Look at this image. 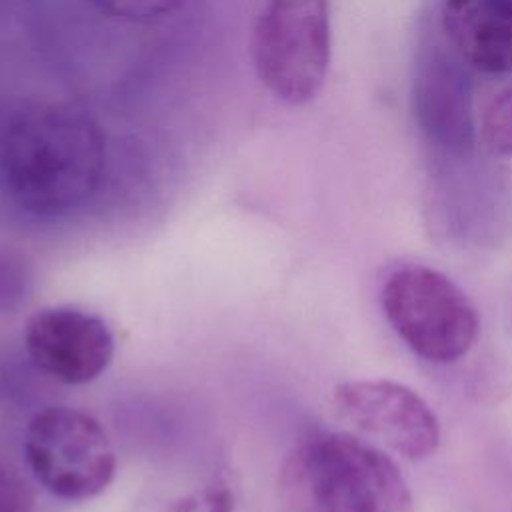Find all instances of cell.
Segmentation results:
<instances>
[{"label":"cell","instance_id":"5","mask_svg":"<svg viewBox=\"0 0 512 512\" xmlns=\"http://www.w3.org/2000/svg\"><path fill=\"white\" fill-rule=\"evenodd\" d=\"M470 72L444 40H434L418 50L412 76V112L434 164L476 156L480 136Z\"/></svg>","mask_w":512,"mask_h":512},{"label":"cell","instance_id":"13","mask_svg":"<svg viewBox=\"0 0 512 512\" xmlns=\"http://www.w3.org/2000/svg\"><path fill=\"white\" fill-rule=\"evenodd\" d=\"M28 294V272L20 258L0 252V310H16Z\"/></svg>","mask_w":512,"mask_h":512},{"label":"cell","instance_id":"11","mask_svg":"<svg viewBox=\"0 0 512 512\" xmlns=\"http://www.w3.org/2000/svg\"><path fill=\"white\" fill-rule=\"evenodd\" d=\"M90 4L116 20L150 24L174 14L184 0H90Z\"/></svg>","mask_w":512,"mask_h":512},{"label":"cell","instance_id":"10","mask_svg":"<svg viewBox=\"0 0 512 512\" xmlns=\"http://www.w3.org/2000/svg\"><path fill=\"white\" fill-rule=\"evenodd\" d=\"M480 142L496 156H512V82L486 106L480 122Z\"/></svg>","mask_w":512,"mask_h":512},{"label":"cell","instance_id":"9","mask_svg":"<svg viewBox=\"0 0 512 512\" xmlns=\"http://www.w3.org/2000/svg\"><path fill=\"white\" fill-rule=\"evenodd\" d=\"M284 488L300 512H370L338 434L302 444L286 462Z\"/></svg>","mask_w":512,"mask_h":512},{"label":"cell","instance_id":"3","mask_svg":"<svg viewBox=\"0 0 512 512\" xmlns=\"http://www.w3.org/2000/svg\"><path fill=\"white\" fill-rule=\"evenodd\" d=\"M382 308L402 342L428 362H454L478 338V312L466 294L422 264L398 266L386 276Z\"/></svg>","mask_w":512,"mask_h":512},{"label":"cell","instance_id":"7","mask_svg":"<svg viewBox=\"0 0 512 512\" xmlns=\"http://www.w3.org/2000/svg\"><path fill=\"white\" fill-rule=\"evenodd\" d=\"M24 348L36 368L62 384H88L112 362L108 324L86 310L52 306L36 312L24 328Z\"/></svg>","mask_w":512,"mask_h":512},{"label":"cell","instance_id":"14","mask_svg":"<svg viewBox=\"0 0 512 512\" xmlns=\"http://www.w3.org/2000/svg\"><path fill=\"white\" fill-rule=\"evenodd\" d=\"M0 512H36V498L22 474L0 460Z\"/></svg>","mask_w":512,"mask_h":512},{"label":"cell","instance_id":"4","mask_svg":"<svg viewBox=\"0 0 512 512\" xmlns=\"http://www.w3.org/2000/svg\"><path fill=\"white\" fill-rule=\"evenodd\" d=\"M24 456L38 484L72 502L104 492L116 472L106 430L92 414L72 406H46L30 418Z\"/></svg>","mask_w":512,"mask_h":512},{"label":"cell","instance_id":"2","mask_svg":"<svg viewBox=\"0 0 512 512\" xmlns=\"http://www.w3.org/2000/svg\"><path fill=\"white\" fill-rule=\"evenodd\" d=\"M332 54L330 0H264L250 34L260 84L288 106L312 102Z\"/></svg>","mask_w":512,"mask_h":512},{"label":"cell","instance_id":"6","mask_svg":"<svg viewBox=\"0 0 512 512\" xmlns=\"http://www.w3.org/2000/svg\"><path fill=\"white\" fill-rule=\"evenodd\" d=\"M332 402L346 422L408 460L428 458L440 444L436 414L406 384L386 378L350 380L334 388Z\"/></svg>","mask_w":512,"mask_h":512},{"label":"cell","instance_id":"12","mask_svg":"<svg viewBox=\"0 0 512 512\" xmlns=\"http://www.w3.org/2000/svg\"><path fill=\"white\" fill-rule=\"evenodd\" d=\"M166 512H234V494L226 482L214 480L180 496Z\"/></svg>","mask_w":512,"mask_h":512},{"label":"cell","instance_id":"8","mask_svg":"<svg viewBox=\"0 0 512 512\" xmlns=\"http://www.w3.org/2000/svg\"><path fill=\"white\" fill-rule=\"evenodd\" d=\"M438 28L470 70L512 74V0H442Z\"/></svg>","mask_w":512,"mask_h":512},{"label":"cell","instance_id":"1","mask_svg":"<svg viewBox=\"0 0 512 512\" xmlns=\"http://www.w3.org/2000/svg\"><path fill=\"white\" fill-rule=\"evenodd\" d=\"M106 140L86 112L66 104H32L0 132V178L10 198L36 216L82 208L100 190Z\"/></svg>","mask_w":512,"mask_h":512}]
</instances>
